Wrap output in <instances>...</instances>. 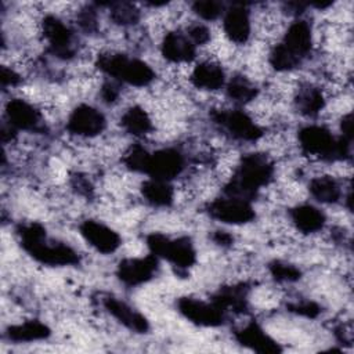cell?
<instances>
[{
	"mask_svg": "<svg viewBox=\"0 0 354 354\" xmlns=\"http://www.w3.org/2000/svg\"><path fill=\"white\" fill-rule=\"evenodd\" d=\"M184 169L183 155L171 148L156 151L149 156L147 173L156 180L169 181L177 177Z\"/></svg>",
	"mask_w": 354,
	"mask_h": 354,
	"instance_id": "obj_11",
	"label": "cell"
},
{
	"mask_svg": "<svg viewBox=\"0 0 354 354\" xmlns=\"http://www.w3.org/2000/svg\"><path fill=\"white\" fill-rule=\"evenodd\" d=\"M238 343L261 354H277L282 348L256 322H250L235 335Z\"/></svg>",
	"mask_w": 354,
	"mask_h": 354,
	"instance_id": "obj_15",
	"label": "cell"
},
{
	"mask_svg": "<svg viewBox=\"0 0 354 354\" xmlns=\"http://www.w3.org/2000/svg\"><path fill=\"white\" fill-rule=\"evenodd\" d=\"M290 217L297 230L304 234H311L324 227L325 216L321 210L311 205H300L290 210Z\"/></svg>",
	"mask_w": 354,
	"mask_h": 354,
	"instance_id": "obj_20",
	"label": "cell"
},
{
	"mask_svg": "<svg viewBox=\"0 0 354 354\" xmlns=\"http://www.w3.org/2000/svg\"><path fill=\"white\" fill-rule=\"evenodd\" d=\"M192 10L203 19H216L223 12V4L216 0H198L192 4Z\"/></svg>",
	"mask_w": 354,
	"mask_h": 354,
	"instance_id": "obj_31",
	"label": "cell"
},
{
	"mask_svg": "<svg viewBox=\"0 0 354 354\" xmlns=\"http://www.w3.org/2000/svg\"><path fill=\"white\" fill-rule=\"evenodd\" d=\"M21 80V77L11 69L3 66L1 71H0V82H1V86L3 87H7V86H15L18 84Z\"/></svg>",
	"mask_w": 354,
	"mask_h": 354,
	"instance_id": "obj_36",
	"label": "cell"
},
{
	"mask_svg": "<svg viewBox=\"0 0 354 354\" xmlns=\"http://www.w3.org/2000/svg\"><path fill=\"white\" fill-rule=\"evenodd\" d=\"M191 82L198 88L217 90L224 84V72L216 64L203 62L195 66L191 75Z\"/></svg>",
	"mask_w": 354,
	"mask_h": 354,
	"instance_id": "obj_21",
	"label": "cell"
},
{
	"mask_svg": "<svg viewBox=\"0 0 354 354\" xmlns=\"http://www.w3.org/2000/svg\"><path fill=\"white\" fill-rule=\"evenodd\" d=\"M213 303L218 306L221 310L232 308L236 313H242L246 310V286L245 285H235L227 286L220 289L214 297Z\"/></svg>",
	"mask_w": 354,
	"mask_h": 354,
	"instance_id": "obj_22",
	"label": "cell"
},
{
	"mask_svg": "<svg viewBox=\"0 0 354 354\" xmlns=\"http://www.w3.org/2000/svg\"><path fill=\"white\" fill-rule=\"evenodd\" d=\"M111 6V18L118 25H134L140 19V11L131 4L126 1L109 3Z\"/></svg>",
	"mask_w": 354,
	"mask_h": 354,
	"instance_id": "obj_29",
	"label": "cell"
},
{
	"mask_svg": "<svg viewBox=\"0 0 354 354\" xmlns=\"http://www.w3.org/2000/svg\"><path fill=\"white\" fill-rule=\"evenodd\" d=\"M97 66L106 75L133 86H147L155 77L153 71L145 62L123 54H102L97 59Z\"/></svg>",
	"mask_w": 354,
	"mask_h": 354,
	"instance_id": "obj_4",
	"label": "cell"
},
{
	"mask_svg": "<svg viewBox=\"0 0 354 354\" xmlns=\"http://www.w3.org/2000/svg\"><path fill=\"white\" fill-rule=\"evenodd\" d=\"M207 213L213 218L227 224H245L254 217V210L248 201L232 196L213 201L207 206Z\"/></svg>",
	"mask_w": 354,
	"mask_h": 354,
	"instance_id": "obj_7",
	"label": "cell"
},
{
	"mask_svg": "<svg viewBox=\"0 0 354 354\" xmlns=\"http://www.w3.org/2000/svg\"><path fill=\"white\" fill-rule=\"evenodd\" d=\"M158 268V257L155 254H149L141 259H126L122 260L118 266V277L119 279L129 285L136 286L149 281L153 272Z\"/></svg>",
	"mask_w": 354,
	"mask_h": 354,
	"instance_id": "obj_12",
	"label": "cell"
},
{
	"mask_svg": "<svg viewBox=\"0 0 354 354\" xmlns=\"http://www.w3.org/2000/svg\"><path fill=\"white\" fill-rule=\"evenodd\" d=\"M224 30L235 43H245L250 35L249 12L243 4H234L224 17Z\"/></svg>",
	"mask_w": 354,
	"mask_h": 354,
	"instance_id": "obj_17",
	"label": "cell"
},
{
	"mask_svg": "<svg viewBox=\"0 0 354 354\" xmlns=\"http://www.w3.org/2000/svg\"><path fill=\"white\" fill-rule=\"evenodd\" d=\"M162 54L171 62H188L195 57V44L180 32H170L162 43Z\"/></svg>",
	"mask_w": 354,
	"mask_h": 354,
	"instance_id": "obj_19",
	"label": "cell"
},
{
	"mask_svg": "<svg viewBox=\"0 0 354 354\" xmlns=\"http://www.w3.org/2000/svg\"><path fill=\"white\" fill-rule=\"evenodd\" d=\"M213 239L217 245H221V246H230L232 243V236L224 231H216V234L213 235Z\"/></svg>",
	"mask_w": 354,
	"mask_h": 354,
	"instance_id": "obj_39",
	"label": "cell"
},
{
	"mask_svg": "<svg viewBox=\"0 0 354 354\" xmlns=\"http://www.w3.org/2000/svg\"><path fill=\"white\" fill-rule=\"evenodd\" d=\"M311 195L322 203H335L340 198V187L332 177H317L310 183Z\"/></svg>",
	"mask_w": 354,
	"mask_h": 354,
	"instance_id": "obj_25",
	"label": "cell"
},
{
	"mask_svg": "<svg viewBox=\"0 0 354 354\" xmlns=\"http://www.w3.org/2000/svg\"><path fill=\"white\" fill-rule=\"evenodd\" d=\"M147 243L152 254L167 259L180 270L191 267L196 260L195 249L188 238L169 239L162 234H151L147 238Z\"/></svg>",
	"mask_w": 354,
	"mask_h": 354,
	"instance_id": "obj_5",
	"label": "cell"
},
{
	"mask_svg": "<svg viewBox=\"0 0 354 354\" xmlns=\"http://www.w3.org/2000/svg\"><path fill=\"white\" fill-rule=\"evenodd\" d=\"M299 141L304 152L328 160L344 159L350 152V142L344 137L335 138L322 126H307L300 130Z\"/></svg>",
	"mask_w": 354,
	"mask_h": 354,
	"instance_id": "obj_3",
	"label": "cell"
},
{
	"mask_svg": "<svg viewBox=\"0 0 354 354\" xmlns=\"http://www.w3.org/2000/svg\"><path fill=\"white\" fill-rule=\"evenodd\" d=\"M123 129L133 136H144L151 130V119L140 106H133L122 116Z\"/></svg>",
	"mask_w": 354,
	"mask_h": 354,
	"instance_id": "obj_26",
	"label": "cell"
},
{
	"mask_svg": "<svg viewBox=\"0 0 354 354\" xmlns=\"http://www.w3.org/2000/svg\"><path fill=\"white\" fill-rule=\"evenodd\" d=\"M177 307L187 319L201 326H218L224 319V310L213 301L205 303L191 297H181Z\"/></svg>",
	"mask_w": 354,
	"mask_h": 354,
	"instance_id": "obj_9",
	"label": "cell"
},
{
	"mask_svg": "<svg viewBox=\"0 0 354 354\" xmlns=\"http://www.w3.org/2000/svg\"><path fill=\"white\" fill-rule=\"evenodd\" d=\"M288 310L295 313V314L307 317V318H315L319 314V311H321L319 307L315 303H313V301H300V303L289 304Z\"/></svg>",
	"mask_w": 354,
	"mask_h": 354,
	"instance_id": "obj_33",
	"label": "cell"
},
{
	"mask_svg": "<svg viewBox=\"0 0 354 354\" xmlns=\"http://www.w3.org/2000/svg\"><path fill=\"white\" fill-rule=\"evenodd\" d=\"M15 136V127H12L10 123L6 126H3L1 127V140L6 142V141H8V140H11L12 137Z\"/></svg>",
	"mask_w": 354,
	"mask_h": 354,
	"instance_id": "obj_40",
	"label": "cell"
},
{
	"mask_svg": "<svg viewBox=\"0 0 354 354\" xmlns=\"http://www.w3.org/2000/svg\"><path fill=\"white\" fill-rule=\"evenodd\" d=\"M101 95L105 102H113L118 97V88L112 83H105L101 90Z\"/></svg>",
	"mask_w": 354,
	"mask_h": 354,
	"instance_id": "obj_37",
	"label": "cell"
},
{
	"mask_svg": "<svg viewBox=\"0 0 354 354\" xmlns=\"http://www.w3.org/2000/svg\"><path fill=\"white\" fill-rule=\"evenodd\" d=\"M212 118L238 140L256 141L263 136V130L242 111H214Z\"/></svg>",
	"mask_w": 354,
	"mask_h": 354,
	"instance_id": "obj_6",
	"label": "cell"
},
{
	"mask_svg": "<svg viewBox=\"0 0 354 354\" xmlns=\"http://www.w3.org/2000/svg\"><path fill=\"white\" fill-rule=\"evenodd\" d=\"M66 129L72 134L94 137L105 129V118L95 108L90 105H80L71 113Z\"/></svg>",
	"mask_w": 354,
	"mask_h": 354,
	"instance_id": "obj_10",
	"label": "cell"
},
{
	"mask_svg": "<svg viewBox=\"0 0 354 354\" xmlns=\"http://www.w3.org/2000/svg\"><path fill=\"white\" fill-rule=\"evenodd\" d=\"M272 177V165L260 153L246 155L231 181L225 187V194L238 199H250L256 195L259 188L268 184Z\"/></svg>",
	"mask_w": 354,
	"mask_h": 354,
	"instance_id": "obj_1",
	"label": "cell"
},
{
	"mask_svg": "<svg viewBox=\"0 0 354 354\" xmlns=\"http://www.w3.org/2000/svg\"><path fill=\"white\" fill-rule=\"evenodd\" d=\"M6 335L12 342H33L48 337L50 329L47 325L39 321H28L19 325L10 326Z\"/></svg>",
	"mask_w": 354,
	"mask_h": 354,
	"instance_id": "obj_23",
	"label": "cell"
},
{
	"mask_svg": "<svg viewBox=\"0 0 354 354\" xmlns=\"http://www.w3.org/2000/svg\"><path fill=\"white\" fill-rule=\"evenodd\" d=\"M149 156L151 153L147 152V149H144L141 145H133L124 155V165L133 170V171H141V173H147V167H148V162H149Z\"/></svg>",
	"mask_w": 354,
	"mask_h": 354,
	"instance_id": "obj_30",
	"label": "cell"
},
{
	"mask_svg": "<svg viewBox=\"0 0 354 354\" xmlns=\"http://www.w3.org/2000/svg\"><path fill=\"white\" fill-rule=\"evenodd\" d=\"M188 35H189L191 41L195 43V44H203V43H206V41L209 40V37H210L209 29H207L206 26H203V25H194V26L189 29Z\"/></svg>",
	"mask_w": 354,
	"mask_h": 354,
	"instance_id": "obj_35",
	"label": "cell"
},
{
	"mask_svg": "<svg viewBox=\"0 0 354 354\" xmlns=\"http://www.w3.org/2000/svg\"><path fill=\"white\" fill-rule=\"evenodd\" d=\"M80 232L84 239L101 253H112L120 245V236L109 227L87 220L80 225Z\"/></svg>",
	"mask_w": 354,
	"mask_h": 354,
	"instance_id": "obj_14",
	"label": "cell"
},
{
	"mask_svg": "<svg viewBox=\"0 0 354 354\" xmlns=\"http://www.w3.org/2000/svg\"><path fill=\"white\" fill-rule=\"evenodd\" d=\"M104 307L120 324H123L126 328H129L137 333H145L149 329V324L144 315L134 311L130 306H127L126 303H123L115 297H105Z\"/></svg>",
	"mask_w": 354,
	"mask_h": 354,
	"instance_id": "obj_16",
	"label": "cell"
},
{
	"mask_svg": "<svg viewBox=\"0 0 354 354\" xmlns=\"http://www.w3.org/2000/svg\"><path fill=\"white\" fill-rule=\"evenodd\" d=\"M43 33L48 40L50 51L62 59L71 58L75 53L72 44V32L55 17L48 15L43 21Z\"/></svg>",
	"mask_w": 354,
	"mask_h": 354,
	"instance_id": "obj_13",
	"label": "cell"
},
{
	"mask_svg": "<svg viewBox=\"0 0 354 354\" xmlns=\"http://www.w3.org/2000/svg\"><path fill=\"white\" fill-rule=\"evenodd\" d=\"M227 94L231 100L243 104V102L252 101L256 97L257 90L243 76H235L230 80V83L227 86Z\"/></svg>",
	"mask_w": 354,
	"mask_h": 354,
	"instance_id": "obj_28",
	"label": "cell"
},
{
	"mask_svg": "<svg viewBox=\"0 0 354 354\" xmlns=\"http://www.w3.org/2000/svg\"><path fill=\"white\" fill-rule=\"evenodd\" d=\"M342 131H343L342 137H344L348 141L353 140V118L350 113L342 119Z\"/></svg>",
	"mask_w": 354,
	"mask_h": 354,
	"instance_id": "obj_38",
	"label": "cell"
},
{
	"mask_svg": "<svg viewBox=\"0 0 354 354\" xmlns=\"http://www.w3.org/2000/svg\"><path fill=\"white\" fill-rule=\"evenodd\" d=\"M325 105L322 93L315 87H304L299 91L296 97V106L299 111L307 116L317 115Z\"/></svg>",
	"mask_w": 354,
	"mask_h": 354,
	"instance_id": "obj_27",
	"label": "cell"
},
{
	"mask_svg": "<svg viewBox=\"0 0 354 354\" xmlns=\"http://www.w3.org/2000/svg\"><path fill=\"white\" fill-rule=\"evenodd\" d=\"M270 272L277 281L293 282L300 278V271L295 266L282 261H272L270 264Z\"/></svg>",
	"mask_w": 354,
	"mask_h": 354,
	"instance_id": "obj_32",
	"label": "cell"
},
{
	"mask_svg": "<svg viewBox=\"0 0 354 354\" xmlns=\"http://www.w3.org/2000/svg\"><path fill=\"white\" fill-rule=\"evenodd\" d=\"M79 22H80V26L87 30V32H91L95 29V10L93 7H86L84 10H82L80 15H79Z\"/></svg>",
	"mask_w": 354,
	"mask_h": 354,
	"instance_id": "obj_34",
	"label": "cell"
},
{
	"mask_svg": "<svg viewBox=\"0 0 354 354\" xmlns=\"http://www.w3.org/2000/svg\"><path fill=\"white\" fill-rule=\"evenodd\" d=\"M311 48V29L306 21L293 22L283 40L270 54V64L277 71L296 68Z\"/></svg>",
	"mask_w": 354,
	"mask_h": 354,
	"instance_id": "obj_2",
	"label": "cell"
},
{
	"mask_svg": "<svg viewBox=\"0 0 354 354\" xmlns=\"http://www.w3.org/2000/svg\"><path fill=\"white\" fill-rule=\"evenodd\" d=\"M33 259L48 266H71L79 261L77 253L64 243L48 245L46 238L22 246Z\"/></svg>",
	"mask_w": 354,
	"mask_h": 354,
	"instance_id": "obj_8",
	"label": "cell"
},
{
	"mask_svg": "<svg viewBox=\"0 0 354 354\" xmlns=\"http://www.w3.org/2000/svg\"><path fill=\"white\" fill-rule=\"evenodd\" d=\"M8 123L15 129L37 130L40 127L39 112L28 102L22 100H12L6 108Z\"/></svg>",
	"mask_w": 354,
	"mask_h": 354,
	"instance_id": "obj_18",
	"label": "cell"
},
{
	"mask_svg": "<svg viewBox=\"0 0 354 354\" xmlns=\"http://www.w3.org/2000/svg\"><path fill=\"white\" fill-rule=\"evenodd\" d=\"M144 198L153 206H169L173 202V189L167 181L151 178L141 187Z\"/></svg>",
	"mask_w": 354,
	"mask_h": 354,
	"instance_id": "obj_24",
	"label": "cell"
}]
</instances>
